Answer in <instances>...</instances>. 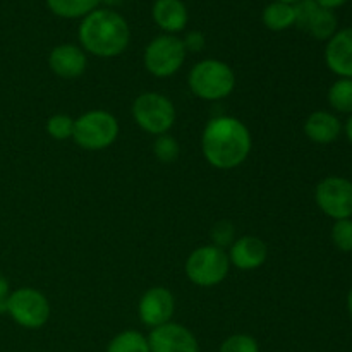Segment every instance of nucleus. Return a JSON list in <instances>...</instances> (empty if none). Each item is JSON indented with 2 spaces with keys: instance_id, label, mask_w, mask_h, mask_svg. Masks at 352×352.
<instances>
[{
  "instance_id": "nucleus-1",
  "label": "nucleus",
  "mask_w": 352,
  "mask_h": 352,
  "mask_svg": "<svg viewBox=\"0 0 352 352\" xmlns=\"http://www.w3.org/2000/svg\"><path fill=\"white\" fill-rule=\"evenodd\" d=\"M251 146L250 129L236 117H213L203 129V157L220 170H232L243 165L250 157Z\"/></svg>"
},
{
  "instance_id": "nucleus-2",
  "label": "nucleus",
  "mask_w": 352,
  "mask_h": 352,
  "mask_svg": "<svg viewBox=\"0 0 352 352\" xmlns=\"http://www.w3.org/2000/svg\"><path fill=\"white\" fill-rule=\"evenodd\" d=\"M78 36L85 52L100 58H113L126 52L131 30L119 12L98 7L82 17Z\"/></svg>"
},
{
  "instance_id": "nucleus-3",
  "label": "nucleus",
  "mask_w": 352,
  "mask_h": 352,
  "mask_svg": "<svg viewBox=\"0 0 352 352\" xmlns=\"http://www.w3.org/2000/svg\"><path fill=\"white\" fill-rule=\"evenodd\" d=\"M188 85L192 95L205 102L227 98L236 88V74L229 64L217 58H205L189 71Z\"/></svg>"
},
{
  "instance_id": "nucleus-4",
  "label": "nucleus",
  "mask_w": 352,
  "mask_h": 352,
  "mask_svg": "<svg viewBox=\"0 0 352 352\" xmlns=\"http://www.w3.org/2000/svg\"><path fill=\"white\" fill-rule=\"evenodd\" d=\"M119 122L107 110H91L74 119L72 140L82 150L100 151L112 146L119 136Z\"/></svg>"
},
{
  "instance_id": "nucleus-5",
  "label": "nucleus",
  "mask_w": 352,
  "mask_h": 352,
  "mask_svg": "<svg viewBox=\"0 0 352 352\" xmlns=\"http://www.w3.org/2000/svg\"><path fill=\"white\" fill-rule=\"evenodd\" d=\"M230 261L226 250L206 244L198 248L186 260V277L198 287H215L229 275Z\"/></svg>"
},
{
  "instance_id": "nucleus-6",
  "label": "nucleus",
  "mask_w": 352,
  "mask_h": 352,
  "mask_svg": "<svg viewBox=\"0 0 352 352\" xmlns=\"http://www.w3.org/2000/svg\"><path fill=\"white\" fill-rule=\"evenodd\" d=\"M133 117L138 126L148 134L162 136L175 122V107L165 95L157 91L141 93L133 103Z\"/></svg>"
},
{
  "instance_id": "nucleus-7",
  "label": "nucleus",
  "mask_w": 352,
  "mask_h": 352,
  "mask_svg": "<svg viewBox=\"0 0 352 352\" xmlns=\"http://www.w3.org/2000/svg\"><path fill=\"white\" fill-rule=\"evenodd\" d=\"M184 43L175 34H160L146 45L143 54V64L155 78H170L186 60Z\"/></svg>"
},
{
  "instance_id": "nucleus-8",
  "label": "nucleus",
  "mask_w": 352,
  "mask_h": 352,
  "mask_svg": "<svg viewBox=\"0 0 352 352\" xmlns=\"http://www.w3.org/2000/svg\"><path fill=\"white\" fill-rule=\"evenodd\" d=\"M7 313L19 327L36 330L50 320V302L33 287H21L7 296Z\"/></svg>"
},
{
  "instance_id": "nucleus-9",
  "label": "nucleus",
  "mask_w": 352,
  "mask_h": 352,
  "mask_svg": "<svg viewBox=\"0 0 352 352\" xmlns=\"http://www.w3.org/2000/svg\"><path fill=\"white\" fill-rule=\"evenodd\" d=\"M315 201L327 217L346 220L352 217V182L339 175H329L318 182Z\"/></svg>"
},
{
  "instance_id": "nucleus-10",
  "label": "nucleus",
  "mask_w": 352,
  "mask_h": 352,
  "mask_svg": "<svg viewBox=\"0 0 352 352\" xmlns=\"http://www.w3.org/2000/svg\"><path fill=\"white\" fill-rule=\"evenodd\" d=\"M296 24L315 40H330L337 33V17L333 10L323 9L315 0H299L294 3Z\"/></svg>"
},
{
  "instance_id": "nucleus-11",
  "label": "nucleus",
  "mask_w": 352,
  "mask_h": 352,
  "mask_svg": "<svg viewBox=\"0 0 352 352\" xmlns=\"http://www.w3.org/2000/svg\"><path fill=\"white\" fill-rule=\"evenodd\" d=\"M146 339L150 352H199V344L191 330L179 323L168 322L151 329Z\"/></svg>"
},
{
  "instance_id": "nucleus-12",
  "label": "nucleus",
  "mask_w": 352,
  "mask_h": 352,
  "mask_svg": "<svg viewBox=\"0 0 352 352\" xmlns=\"http://www.w3.org/2000/svg\"><path fill=\"white\" fill-rule=\"evenodd\" d=\"M175 311V299L168 289L165 287H151L141 296L138 313L140 320L150 329L165 325L170 322L172 315Z\"/></svg>"
},
{
  "instance_id": "nucleus-13",
  "label": "nucleus",
  "mask_w": 352,
  "mask_h": 352,
  "mask_svg": "<svg viewBox=\"0 0 352 352\" xmlns=\"http://www.w3.org/2000/svg\"><path fill=\"white\" fill-rule=\"evenodd\" d=\"M48 65L52 72L62 79H76L86 71L88 58L85 50L78 45L62 43L57 45L48 55Z\"/></svg>"
},
{
  "instance_id": "nucleus-14",
  "label": "nucleus",
  "mask_w": 352,
  "mask_h": 352,
  "mask_svg": "<svg viewBox=\"0 0 352 352\" xmlns=\"http://www.w3.org/2000/svg\"><path fill=\"white\" fill-rule=\"evenodd\" d=\"M327 67L340 78L352 79V26L337 31L325 48Z\"/></svg>"
},
{
  "instance_id": "nucleus-15",
  "label": "nucleus",
  "mask_w": 352,
  "mask_h": 352,
  "mask_svg": "<svg viewBox=\"0 0 352 352\" xmlns=\"http://www.w3.org/2000/svg\"><path fill=\"white\" fill-rule=\"evenodd\" d=\"M268 248L260 237L244 236L234 241L229 251V261L239 270H256L267 261Z\"/></svg>"
},
{
  "instance_id": "nucleus-16",
  "label": "nucleus",
  "mask_w": 352,
  "mask_h": 352,
  "mask_svg": "<svg viewBox=\"0 0 352 352\" xmlns=\"http://www.w3.org/2000/svg\"><path fill=\"white\" fill-rule=\"evenodd\" d=\"M151 16L165 34L181 33L189 21L188 7L182 0H155Z\"/></svg>"
},
{
  "instance_id": "nucleus-17",
  "label": "nucleus",
  "mask_w": 352,
  "mask_h": 352,
  "mask_svg": "<svg viewBox=\"0 0 352 352\" xmlns=\"http://www.w3.org/2000/svg\"><path fill=\"white\" fill-rule=\"evenodd\" d=\"M340 131H342L340 120L325 110H316L305 122V134L309 141L318 144L333 143L340 136Z\"/></svg>"
},
{
  "instance_id": "nucleus-18",
  "label": "nucleus",
  "mask_w": 352,
  "mask_h": 352,
  "mask_svg": "<svg viewBox=\"0 0 352 352\" xmlns=\"http://www.w3.org/2000/svg\"><path fill=\"white\" fill-rule=\"evenodd\" d=\"M263 24L270 31H285L296 24V10L292 3L274 2L268 3L261 14Z\"/></svg>"
},
{
  "instance_id": "nucleus-19",
  "label": "nucleus",
  "mask_w": 352,
  "mask_h": 352,
  "mask_svg": "<svg viewBox=\"0 0 352 352\" xmlns=\"http://www.w3.org/2000/svg\"><path fill=\"white\" fill-rule=\"evenodd\" d=\"M52 14L62 19H82L98 9L102 0H45Z\"/></svg>"
},
{
  "instance_id": "nucleus-20",
  "label": "nucleus",
  "mask_w": 352,
  "mask_h": 352,
  "mask_svg": "<svg viewBox=\"0 0 352 352\" xmlns=\"http://www.w3.org/2000/svg\"><path fill=\"white\" fill-rule=\"evenodd\" d=\"M105 352H150L148 339L136 330H126L110 340Z\"/></svg>"
},
{
  "instance_id": "nucleus-21",
  "label": "nucleus",
  "mask_w": 352,
  "mask_h": 352,
  "mask_svg": "<svg viewBox=\"0 0 352 352\" xmlns=\"http://www.w3.org/2000/svg\"><path fill=\"white\" fill-rule=\"evenodd\" d=\"M329 103L340 113H352V79L340 78L329 89Z\"/></svg>"
},
{
  "instance_id": "nucleus-22",
  "label": "nucleus",
  "mask_w": 352,
  "mask_h": 352,
  "mask_svg": "<svg viewBox=\"0 0 352 352\" xmlns=\"http://www.w3.org/2000/svg\"><path fill=\"white\" fill-rule=\"evenodd\" d=\"M47 133L57 141L72 140L74 134V119L65 113H55L47 120Z\"/></svg>"
},
{
  "instance_id": "nucleus-23",
  "label": "nucleus",
  "mask_w": 352,
  "mask_h": 352,
  "mask_svg": "<svg viewBox=\"0 0 352 352\" xmlns=\"http://www.w3.org/2000/svg\"><path fill=\"white\" fill-rule=\"evenodd\" d=\"M153 153L157 160L162 162V164H172L179 157V143L170 134H162V136H157V140H155Z\"/></svg>"
},
{
  "instance_id": "nucleus-24",
  "label": "nucleus",
  "mask_w": 352,
  "mask_h": 352,
  "mask_svg": "<svg viewBox=\"0 0 352 352\" xmlns=\"http://www.w3.org/2000/svg\"><path fill=\"white\" fill-rule=\"evenodd\" d=\"M220 352H260V346L254 337L246 336V333H236L223 340Z\"/></svg>"
},
{
  "instance_id": "nucleus-25",
  "label": "nucleus",
  "mask_w": 352,
  "mask_h": 352,
  "mask_svg": "<svg viewBox=\"0 0 352 352\" xmlns=\"http://www.w3.org/2000/svg\"><path fill=\"white\" fill-rule=\"evenodd\" d=\"M332 241L337 246V250L344 253L352 251V220H337L332 227Z\"/></svg>"
},
{
  "instance_id": "nucleus-26",
  "label": "nucleus",
  "mask_w": 352,
  "mask_h": 352,
  "mask_svg": "<svg viewBox=\"0 0 352 352\" xmlns=\"http://www.w3.org/2000/svg\"><path fill=\"white\" fill-rule=\"evenodd\" d=\"M212 241L213 243L212 244H215V246H219V248H227V246H232V243H234V227H232V223H229V222H226V220H223V222H219L217 223L215 227H213V230H212Z\"/></svg>"
},
{
  "instance_id": "nucleus-27",
  "label": "nucleus",
  "mask_w": 352,
  "mask_h": 352,
  "mask_svg": "<svg viewBox=\"0 0 352 352\" xmlns=\"http://www.w3.org/2000/svg\"><path fill=\"white\" fill-rule=\"evenodd\" d=\"M186 52H199L205 48V36L199 31H189L184 38H182Z\"/></svg>"
},
{
  "instance_id": "nucleus-28",
  "label": "nucleus",
  "mask_w": 352,
  "mask_h": 352,
  "mask_svg": "<svg viewBox=\"0 0 352 352\" xmlns=\"http://www.w3.org/2000/svg\"><path fill=\"white\" fill-rule=\"evenodd\" d=\"M315 2L318 3V6H322L323 9L333 10V9H339V7H342L347 0H315Z\"/></svg>"
},
{
  "instance_id": "nucleus-29",
  "label": "nucleus",
  "mask_w": 352,
  "mask_h": 352,
  "mask_svg": "<svg viewBox=\"0 0 352 352\" xmlns=\"http://www.w3.org/2000/svg\"><path fill=\"white\" fill-rule=\"evenodd\" d=\"M7 296H9V282L0 274V299H7Z\"/></svg>"
},
{
  "instance_id": "nucleus-30",
  "label": "nucleus",
  "mask_w": 352,
  "mask_h": 352,
  "mask_svg": "<svg viewBox=\"0 0 352 352\" xmlns=\"http://www.w3.org/2000/svg\"><path fill=\"white\" fill-rule=\"evenodd\" d=\"M346 136H347V140H349L352 143V113H351L349 120H347V124H346Z\"/></svg>"
},
{
  "instance_id": "nucleus-31",
  "label": "nucleus",
  "mask_w": 352,
  "mask_h": 352,
  "mask_svg": "<svg viewBox=\"0 0 352 352\" xmlns=\"http://www.w3.org/2000/svg\"><path fill=\"white\" fill-rule=\"evenodd\" d=\"M347 311H349V315L352 318V287H351L349 294H347Z\"/></svg>"
},
{
  "instance_id": "nucleus-32",
  "label": "nucleus",
  "mask_w": 352,
  "mask_h": 352,
  "mask_svg": "<svg viewBox=\"0 0 352 352\" xmlns=\"http://www.w3.org/2000/svg\"><path fill=\"white\" fill-rule=\"evenodd\" d=\"M103 3H107V6H119V3H122L124 0H102Z\"/></svg>"
},
{
  "instance_id": "nucleus-33",
  "label": "nucleus",
  "mask_w": 352,
  "mask_h": 352,
  "mask_svg": "<svg viewBox=\"0 0 352 352\" xmlns=\"http://www.w3.org/2000/svg\"><path fill=\"white\" fill-rule=\"evenodd\" d=\"M277 2H285V3H292V6H294V3H298L299 0H277Z\"/></svg>"
}]
</instances>
